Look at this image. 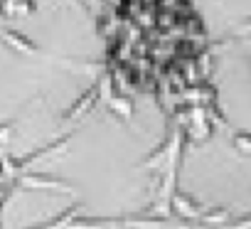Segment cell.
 Returning <instances> with one entry per match:
<instances>
[{
	"label": "cell",
	"instance_id": "9c48e42d",
	"mask_svg": "<svg viewBox=\"0 0 251 229\" xmlns=\"http://www.w3.org/2000/svg\"><path fill=\"white\" fill-rule=\"evenodd\" d=\"M123 227V217H74L67 229H118Z\"/></svg>",
	"mask_w": 251,
	"mask_h": 229
},
{
	"label": "cell",
	"instance_id": "52a82bcc",
	"mask_svg": "<svg viewBox=\"0 0 251 229\" xmlns=\"http://www.w3.org/2000/svg\"><path fill=\"white\" fill-rule=\"evenodd\" d=\"M106 103H108V111L113 113V116H118L123 124H131V121H133L136 106H133V99H131L128 94L113 89V91L106 96Z\"/></svg>",
	"mask_w": 251,
	"mask_h": 229
},
{
	"label": "cell",
	"instance_id": "9a60e30c",
	"mask_svg": "<svg viewBox=\"0 0 251 229\" xmlns=\"http://www.w3.org/2000/svg\"><path fill=\"white\" fill-rule=\"evenodd\" d=\"M229 229H251V217H244L239 222H229Z\"/></svg>",
	"mask_w": 251,
	"mask_h": 229
},
{
	"label": "cell",
	"instance_id": "5bb4252c",
	"mask_svg": "<svg viewBox=\"0 0 251 229\" xmlns=\"http://www.w3.org/2000/svg\"><path fill=\"white\" fill-rule=\"evenodd\" d=\"M15 124L18 121H0V143H8L10 138H13V133H15Z\"/></svg>",
	"mask_w": 251,
	"mask_h": 229
},
{
	"label": "cell",
	"instance_id": "30bf717a",
	"mask_svg": "<svg viewBox=\"0 0 251 229\" xmlns=\"http://www.w3.org/2000/svg\"><path fill=\"white\" fill-rule=\"evenodd\" d=\"M37 13V0H0V18L13 20L20 15Z\"/></svg>",
	"mask_w": 251,
	"mask_h": 229
},
{
	"label": "cell",
	"instance_id": "3957f363",
	"mask_svg": "<svg viewBox=\"0 0 251 229\" xmlns=\"http://www.w3.org/2000/svg\"><path fill=\"white\" fill-rule=\"evenodd\" d=\"M15 190H57V192H74L76 187L52 173H32V170H23L13 178Z\"/></svg>",
	"mask_w": 251,
	"mask_h": 229
},
{
	"label": "cell",
	"instance_id": "8992f818",
	"mask_svg": "<svg viewBox=\"0 0 251 229\" xmlns=\"http://www.w3.org/2000/svg\"><path fill=\"white\" fill-rule=\"evenodd\" d=\"M173 133H175V124L170 121V126H168V131H165L163 141L158 143V148H155V151H151V153L141 160V165H138V168L158 170L163 163H168V158H170V148H173Z\"/></svg>",
	"mask_w": 251,
	"mask_h": 229
},
{
	"label": "cell",
	"instance_id": "6da1fadb",
	"mask_svg": "<svg viewBox=\"0 0 251 229\" xmlns=\"http://www.w3.org/2000/svg\"><path fill=\"white\" fill-rule=\"evenodd\" d=\"M113 74H103L99 81H94L86 91H81V96L76 99V101H72V106L62 113V119H59V124H76V121H81L86 113H91L94 111V106L99 103V101H103L111 91H113Z\"/></svg>",
	"mask_w": 251,
	"mask_h": 229
},
{
	"label": "cell",
	"instance_id": "7a4b0ae2",
	"mask_svg": "<svg viewBox=\"0 0 251 229\" xmlns=\"http://www.w3.org/2000/svg\"><path fill=\"white\" fill-rule=\"evenodd\" d=\"M69 141H74V133H64V136H59V138L45 143V146L37 148V151H30V153H25V155H18V158H8V160H3V173H5V178L13 180L18 173L27 170L32 163L45 160V158H50V155H59V153H64V151L69 148Z\"/></svg>",
	"mask_w": 251,
	"mask_h": 229
},
{
	"label": "cell",
	"instance_id": "277c9868",
	"mask_svg": "<svg viewBox=\"0 0 251 229\" xmlns=\"http://www.w3.org/2000/svg\"><path fill=\"white\" fill-rule=\"evenodd\" d=\"M204 209L207 207L197 197H192L190 192L175 190V195H173V212H175V217H182V219H190V222H200Z\"/></svg>",
	"mask_w": 251,
	"mask_h": 229
},
{
	"label": "cell",
	"instance_id": "2e32d148",
	"mask_svg": "<svg viewBox=\"0 0 251 229\" xmlns=\"http://www.w3.org/2000/svg\"><path fill=\"white\" fill-rule=\"evenodd\" d=\"M0 170H3V160H0Z\"/></svg>",
	"mask_w": 251,
	"mask_h": 229
},
{
	"label": "cell",
	"instance_id": "8fae6325",
	"mask_svg": "<svg viewBox=\"0 0 251 229\" xmlns=\"http://www.w3.org/2000/svg\"><path fill=\"white\" fill-rule=\"evenodd\" d=\"M185 99L192 103H207V101H214V89L207 81H197L185 89Z\"/></svg>",
	"mask_w": 251,
	"mask_h": 229
},
{
	"label": "cell",
	"instance_id": "ba28073f",
	"mask_svg": "<svg viewBox=\"0 0 251 229\" xmlns=\"http://www.w3.org/2000/svg\"><path fill=\"white\" fill-rule=\"evenodd\" d=\"M84 209H86V202H72V204L64 207L59 214H54V217H50L47 222H42V224H37V227H30V229H67V227L72 224V219L79 217Z\"/></svg>",
	"mask_w": 251,
	"mask_h": 229
},
{
	"label": "cell",
	"instance_id": "4fadbf2b",
	"mask_svg": "<svg viewBox=\"0 0 251 229\" xmlns=\"http://www.w3.org/2000/svg\"><path fill=\"white\" fill-rule=\"evenodd\" d=\"M231 146H234L236 151H241V153H251V136L244 133V131H236V133L231 136Z\"/></svg>",
	"mask_w": 251,
	"mask_h": 229
},
{
	"label": "cell",
	"instance_id": "5b68a950",
	"mask_svg": "<svg viewBox=\"0 0 251 229\" xmlns=\"http://www.w3.org/2000/svg\"><path fill=\"white\" fill-rule=\"evenodd\" d=\"M0 40H3V45H8L10 50L20 54H40V45L15 27H0Z\"/></svg>",
	"mask_w": 251,
	"mask_h": 229
},
{
	"label": "cell",
	"instance_id": "7c38bea8",
	"mask_svg": "<svg viewBox=\"0 0 251 229\" xmlns=\"http://www.w3.org/2000/svg\"><path fill=\"white\" fill-rule=\"evenodd\" d=\"M226 222H229V209L226 207L204 209V214L200 217V224L202 227H219V224H226Z\"/></svg>",
	"mask_w": 251,
	"mask_h": 229
}]
</instances>
